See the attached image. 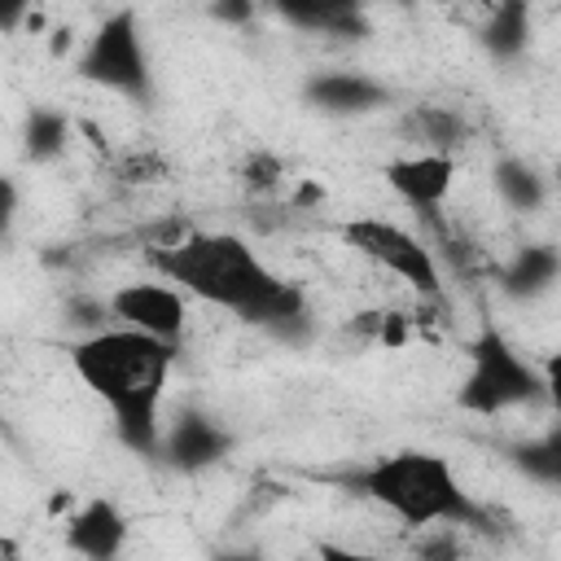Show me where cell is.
Segmentation results:
<instances>
[{
  "label": "cell",
  "instance_id": "obj_1",
  "mask_svg": "<svg viewBox=\"0 0 561 561\" xmlns=\"http://www.w3.org/2000/svg\"><path fill=\"white\" fill-rule=\"evenodd\" d=\"M149 263L180 294L224 307L245 324L272 329L276 337H289L307 324L302 289L280 280L237 232H188L180 241L149 245Z\"/></svg>",
  "mask_w": 561,
  "mask_h": 561
},
{
  "label": "cell",
  "instance_id": "obj_2",
  "mask_svg": "<svg viewBox=\"0 0 561 561\" xmlns=\"http://www.w3.org/2000/svg\"><path fill=\"white\" fill-rule=\"evenodd\" d=\"M175 355L180 346L127 324L96 329L70 346V368L114 412V430L136 456L162 451V394Z\"/></svg>",
  "mask_w": 561,
  "mask_h": 561
},
{
  "label": "cell",
  "instance_id": "obj_3",
  "mask_svg": "<svg viewBox=\"0 0 561 561\" xmlns=\"http://www.w3.org/2000/svg\"><path fill=\"white\" fill-rule=\"evenodd\" d=\"M355 486L412 530H425L438 522H447V526H473L478 522L473 500L460 491L451 465L434 451L381 456L355 478Z\"/></svg>",
  "mask_w": 561,
  "mask_h": 561
},
{
  "label": "cell",
  "instance_id": "obj_4",
  "mask_svg": "<svg viewBox=\"0 0 561 561\" xmlns=\"http://www.w3.org/2000/svg\"><path fill=\"white\" fill-rule=\"evenodd\" d=\"M539 399L548 403L543 373L530 359H522V351L500 329L486 324L469 342V373L460 381L456 403L465 412L495 416V412H508V408H522V403H539Z\"/></svg>",
  "mask_w": 561,
  "mask_h": 561
},
{
  "label": "cell",
  "instance_id": "obj_5",
  "mask_svg": "<svg viewBox=\"0 0 561 561\" xmlns=\"http://www.w3.org/2000/svg\"><path fill=\"white\" fill-rule=\"evenodd\" d=\"M79 75L88 83H101L110 92H123L131 101H149V57L140 44V26L131 9L110 13L79 53Z\"/></svg>",
  "mask_w": 561,
  "mask_h": 561
},
{
  "label": "cell",
  "instance_id": "obj_6",
  "mask_svg": "<svg viewBox=\"0 0 561 561\" xmlns=\"http://www.w3.org/2000/svg\"><path fill=\"white\" fill-rule=\"evenodd\" d=\"M342 241L355 254H364L377 267H386L399 280H408L416 294H425V298L443 294V276H438V263H434L430 245L421 237H412L408 228H399L390 219H377V215H359V219L342 224Z\"/></svg>",
  "mask_w": 561,
  "mask_h": 561
},
{
  "label": "cell",
  "instance_id": "obj_7",
  "mask_svg": "<svg viewBox=\"0 0 561 561\" xmlns=\"http://www.w3.org/2000/svg\"><path fill=\"white\" fill-rule=\"evenodd\" d=\"M110 316L127 329H140L149 337H162L171 346L184 342V320H188V307H184V294L175 285H158V280H131V285H118L110 294Z\"/></svg>",
  "mask_w": 561,
  "mask_h": 561
},
{
  "label": "cell",
  "instance_id": "obj_8",
  "mask_svg": "<svg viewBox=\"0 0 561 561\" xmlns=\"http://www.w3.org/2000/svg\"><path fill=\"white\" fill-rule=\"evenodd\" d=\"M232 447V434L202 408H180L171 416V425L162 430V460L180 473H202L210 465H219Z\"/></svg>",
  "mask_w": 561,
  "mask_h": 561
},
{
  "label": "cell",
  "instance_id": "obj_9",
  "mask_svg": "<svg viewBox=\"0 0 561 561\" xmlns=\"http://www.w3.org/2000/svg\"><path fill=\"white\" fill-rule=\"evenodd\" d=\"M386 184L416 210L443 206V197L456 184V158L451 153H416V158H394L386 162Z\"/></svg>",
  "mask_w": 561,
  "mask_h": 561
},
{
  "label": "cell",
  "instance_id": "obj_10",
  "mask_svg": "<svg viewBox=\"0 0 561 561\" xmlns=\"http://www.w3.org/2000/svg\"><path fill=\"white\" fill-rule=\"evenodd\" d=\"M127 543V517L114 500H88L66 522V548L83 561H114Z\"/></svg>",
  "mask_w": 561,
  "mask_h": 561
},
{
  "label": "cell",
  "instance_id": "obj_11",
  "mask_svg": "<svg viewBox=\"0 0 561 561\" xmlns=\"http://www.w3.org/2000/svg\"><path fill=\"white\" fill-rule=\"evenodd\" d=\"M307 101H316V105L329 110V114H359V110L386 105L390 92H386V83H377V79H368V75L333 70V75H316V79L307 83Z\"/></svg>",
  "mask_w": 561,
  "mask_h": 561
},
{
  "label": "cell",
  "instance_id": "obj_12",
  "mask_svg": "<svg viewBox=\"0 0 561 561\" xmlns=\"http://www.w3.org/2000/svg\"><path fill=\"white\" fill-rule=\"evenodd\" d=\"M557 276H561V254L552 245H522L513 254V263L504 267V289L517 294V298H535Z\"/></svg>",
  "mask_w": 561,
  "mask_h": 561
},
{
  "label": "cell",
  "instance_id": "obj_13",
  "mask_svg": "<svg viewBox=\"0 0 561 561\" xmlns=\"http://www.w3.org/2000/svg\"><path fill=\"white\" fill-rule=\"evenodd\" d=\"M491 184H495V193H500L513 210H535V206H543V197H548L543 175H539L530 162H522V158H500L495 171H491Z\"/></svg>",
  "mask_w": 561,
  "mask_h": 561
},
{
  "label": "cell",
  "instance_id": "obj_14",
  "mask_svg": "<svg viewBox=\"0 0 561 561\" xmlns=\"http://www.w3.org/2000/svg\"><path fill=\"white\" fill-rule=\"evenodd\" d=\"M508 460L530 478V482H543V486H557L561 491V425L548 430V434H535L526 443H517L508 451Z\"/></svg>",
  "mask_w": 561,
  "mask_h": 561
},
{
  "label": "cell",
  "instance_id": "obj_15",
  "mask_svg": "<svg viewBox=\"0 0 561 561\" xmlns=\"http://www.w3.org/2000/svg\"><path fill=\"white\" fill-rule=\"evenodd\" d=\"M526 31H530V13L526 4H495L478 31V39L495 53V57H517L526 48Z\"/></svg>",
  "mask_w": 561,
  "mask_h": 561
},
{
  "label": "cell",
  "instance_id": "obj_16",
  "mask_svg": "<svg viewBox=\"0 0 561 561\" xmlns=\"http://www.w3.org/2000/svg\"><path fill=\"white\" fill-rule=\"evenodd\" d=\"M66 136H70V123H66V114H57V110H35V114L26 118V149H31L35 158L61 153V149H66Z\"/></svg>",
  "mask_w": 561,
  "mask_h": 561
},
{
  "label": "cell",
  "instance_id": "obj_17",
  "mask_svg": "<svg viewBox=\"0 0 561 561\" xmlns=\"http://www.w3.org/2000/svg\"><path fill=\"white\" fill-rule=\"evenodd\" d=\"M412 123H416L421 140H425V145H434V153H447V149H451V145H460V136H465V127H460V118H456L451 110L421 105V110L412 114Z\"/></svg>",
  "mask_w": 561,
  "mask_h": 561
},
{
  "label": "cell",
  "instance_id": "obj_18",
  "mask_svg": "<svg viewBox=\"0 0 561 561\" xmlns=\"http://www.w3.org/2000/svg\"><path fill=\"white\" fill-rule=\"evenodd\" d=\"M416 557H421V561H456V557H460V543H456L451 530H443V535L425 539V543L416 548Z\"/></svg>",
  "mask_w": 561,
  "mask_h": 561
},
{
  "label": "cell",
  "instance_id": "obj_19",
  "mask_svg": "<svg viewBox=\"0 0 561 561\" xmlns=\"http://www.w3.org/2000/svg\"><path fill=\"white\" fill-rule=\"evenodd\" d=\"M543 390H548V408L561 416V351H552L548 359H543Z\"/></svg>",
  "mask_w": 561,
  "mask_h": 561
},
{
  "label": "cell",
  "instance_id": "obj_20",
  "mask_svg": "<svg viewBox=\"0 0 561 561\" xmlns=\"http://www.w3.org/2000/svg\"><path fill=\"white\" fill-rule=\"evenodd\" d=\"M316 561H386V557H373V552H355V548H342V543H316Z\"/></svg>",
  "mask_w": 561,
  "mask_h": 561
},
{
  "label": "cell",
  "instance_id": "obj_21",
  "mask_svg": "<svg viewBox=\"0 0 561 561\" xmlns=\"http://www.w3.org/2000/svg\"><path fill=\"white\" fill-rule=\"evenodd\" d=\"M215 561H259V552H224V557H215Z\"/></svg>",
  "mask_w": 561,
  "mask_h": 561
}]
</instances>
